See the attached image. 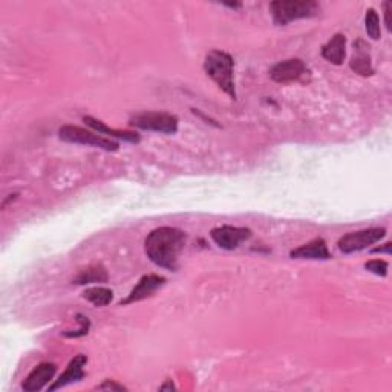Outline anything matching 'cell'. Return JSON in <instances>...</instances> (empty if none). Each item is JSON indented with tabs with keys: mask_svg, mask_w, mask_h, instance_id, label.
I'll use <instances>...</instances> for the list:
<instances>
[{
	"mask_svg": "<svg viewBox=\"0 0 392 392\" xmlns=\"http://www.w3.org/2000/svg\"><path fill=\"white\" fill-rule=\"evenodd\" d=\"M57 371V366L54 363H40L34 370L29 372V375L25 379L22 389L27 392H36L43 389L49 381L54 379V374Z\"/></svg>",
	"mask_w": 392,
	"mask_h": 392,
	"instance_id": "10",
	"label": "cell"
},
{
	"mask_svg": "<svg viewBox=\"0 0 392 392\" xmlns=\"http://www.w3.org/2000/svg\"><path fill=\"white\" fill-rule=\"evenodd\" d=\"M293 259H314V261H327L331 257L328 252V245L322 238H316L310 243L300 245L290 253Z\"/></svg>",
	"mask_w": 392,
	"mask_h": 392,
	"instance_id": "12",
	"label": "cell"
},
{
	"mask_svg": "<svg viewBox=\"0 0 392 392\" xmlns=\"http://www.w3.org/2000/svg\"><path fill=\"white\" fill-rule=\"evenodd\" d=\"M320 11V5L313 0H276L270 4L273 22L285 27L290 22L313 18Z\"/></svg>",
	"mask_w": 392,
	"mask_h": 392,
	"instance_id": "3",
	"label": "cell"
},
{
	"mask_svg": "<svg viewBox=\"0 0 392 392\" xmlns=\"http://www.w3.org/2000/svg\"><path fill=\"white\" fill-rule=\"evenodd\" d=\"M349 66L354 72L363 77H370L374 74L371 55H370V46L365 43L363 40H357L354 43V55L349 62Z\"/></svg>",
	"mask_w": 392,
	"mask_h": 392,
	"instance_id": "13",
	"label": "cell"
},
{
	"mask_svg": "<svg viewBox=\"0 0 392 392\" xmlns=\"http://www.w3.org/2000/svg\"><path fill=\"white\" fill-rule=\"evenodd\" d=\"M97 389L98 391H126V388L119 385V383H114L111 380H106L103 385H100Z\"/></svg>",
	"mask_w": 392,
	"mask_h": 392,
	"instance_id": "21",
	"label": "cell"
},
{
	"mask_svg": "<svg viewBox=\"0 0 392 392\" xmlns=\"http://www.w3.org/2000/svg\"><path fill=\"white\" fill-rule=\"evenodd\" d=\"M346 55V39L344 34H336L322 48V57L332 65H342Z\"/></svg>",
	"mask_w": 392,
	"mask_h": 392,
	"instance_id": "15",
	"label": "cell"
},
{
	"mask_svg": "<svg viewBox=\"0 0 392 392\" xmlns=\"http://www.w3.org/2000/svg\"><path fill=\"white\" fill-rule=\"evenodd\" d=\"M160 389H161V391H164V389H175V386L169 381V383H165V385H163Z\"/></svg>",
	"mask_w": 392,
	"mask_h": 392,
	"instance_id": "24",
	"label": "cell"
},
{
	"mask_svg": "<svg viewBox=\"0 0 392 392\" xmlns=\"http://www.w3.org/2000/svg\"><path fill=\"white\" fill-rule=\"evenodd\" d=\"M164 283H165V279L158 276V274H146V276L141 278L137 285L132 288L129 296L124 300H121L120 305H129V304L140 302V300L152 296L158 288H161L164 285Z\"/></svg>",
	"mask_w": 392,
	"mask_h": 392,
	"instance_id": "9",
	"label": "cell"
},
{
	"mask_svg": "<svg viewBox=\"0 0 392 392\" xmlns=\"http://www.w3.org/2000/svg\"><path fill=\"white\" fill-rule=\"evenodd\" d=\"M107 281V273L102 265H93L88 269L81 270L79 276L74 279V283L77 285H86V283H104Z\"/></svg>",
	"mask_w": 392,
	"mask_h": 392,
	"instance_id": "16",
	"label": "cell"
},
{
	"mask_svg": "<svg viewBox=\"0 0 392 392\" xmlns=\"http://www.w3.org/2000/svg\"><path fill=\"white\" fill-rule=\"evenodd\" d=\"M204 71L208 77L219 86L222 93H225L231 98H236L235 75H233V71H235V62H233L230 54L218 51V49H213V51H210L205 55Z\"/></svg>",
	"mask_w": 392,
	"mask_h": 392,
	"instance_id": "2",
	"label": "cell"
},
{
	"mask_svg": "<svg viewBox=\"0 0 392 392\" xmlns=\"http://www.w3.org/2000/svg\"><path fill=\"white\" fill-rule=\"evenodd\" d=\"M58 137L71 144H83V146H94L98 149L107 150V152H116L119 143L115 140L106 138L100 135L98 132L86 130L79 126H63L58 130Z\"/></svg>",
	"mask_w": 392,
	"mask_h": 392,
	"instance_id": "4",
	"label": "cell"
},
{
	"mask_svg": "<svg viewBox=\"0 0 392 392\" xmlns=\"http://www.w3.org/2000/svg\"><path fill=\"white\" fill-rule=\"evenodd\" d=\"M88 363V357L79 354L75 356L72 360L69 362V365L66 366L65 372L58 377V380L54 381V385L49 386V391H55L60 389L63 386H68L71 383L80 381L83 377H85V366Z\"/></svg>",
	"mask_w": 392,
	"mask_h": 392,
	"instance_id": "11",
	"label": "cell"
},
{
	"mask_svg": "<svg viewBox=\"0 0 392 392\" xmlns=\"http://www.w3.org/2000/svg\"><path fill=\"white\" fill-rule=\"evenodd\" d=\"M130 126L141 130H152L172 135L178 130V119L168 112H143L130 119Z\"/></svg>",
	"mask_w": 392,
	"mask_h": 392,
	"instance_id": "5",
	"label": "cell"
},
{
	"mask_svg": "<svg viewBox=\"0 0 392 392\" xmlns=\"http://www.w3.org/2000/svg\"><path fill=\"white\" fill-rule=\"evenodd\" d=\"M385 235H386V230L383 227H372V229L351 231L348 233V235L342 236L339 239L337 245L342 253L351 255L356 252H362V250L377 244L380 239L385 238Z\"/></svg>",
	"mask_w": 392,
	"mask_h": 392,
	"instance_id": "6",
	"label": "cell"
},
{
	"mask_svg": "<svg viewBox=\"0 0 392 392\" xmlns=\"http://www.w3.org/2000/svg\"><path fill=\"white\" fill-rule=\"evenodd\" d=\"M83 297L89 300L94 306H106L112 302L114 293L109 288L93 287V288H88L85 293H83Z\"/></svg>",
	"mask_w": 392,
	"mask_h": 392,
	"instance_id": "17",
	"label": "cell"
},
{
	"mask_svg": "<svg viewBox=\"0 0 392 392\" xmlns=\"http://www.w3.org/2000/svg\"><path fill=\"white\" fill-rule=\"evenodd\" d=\"M210 236L213 243L224 250H235L245 243L252 236V230L245 227H233V225H222L212 230Z\"/></svg>",
	"mask_w": 392,
	"mask_h": 392,
	"instance_id": "7",
	"label": "cell"
},
{
	"mask_svg": "<svg viewBox=\"0 0 392 392\" xmlns=\"http://www.w3.org/2000/svg\"><path fill=\"white\" fill-rule=\"evenodd\" d=\"M306 74V65L300 58H290V60H283L274 65L270 71V77L273 81L287 85V83L302 80Z\"/></svg>",
	"mask_w": 392,
	"mask_h": 392,
	"instance_id": "8",
	"label": "cell"
},
{
	"mask_svg": "<svg viewBox=\"0 0 392 392\" xmlns=\"http://www.w3.org/2000/svg\"><path fill=\"white\" fill-rule=\"evenodd\" d=\"M372 253H391V243L385 244V247H377V248H374L372 250Z\"/></svg>",
	"mask_w": 392,
	"mask_h": 392,
	"instance_id": "23",
	"label": "cell"
},
{
	"mask_svg": "<svg viewBox=\"0 0 392 392\" xmlns=\"http://www.w3.org/2000/svg\"><path fill=\"white\" fill-rule=\"evenodd\" d=\"M79 318L81 320V327L77 330V331H74V332H66V337H81V336H86L88 334V331H89V327H90V322L88 318H85V316H81L79 314Z\"/></svg>",
	"mask_w": 392,
	"mask_h": 392,
	"instance_id": "20",
	"label": "cell"
},
{
	"mask_svg": "<svg viewBox=\"0 0 392 392\" xmlns=\"http://www.w3.org/2000/svg\"><path fill=\"white\" fill-rule=\"evenodd\" d=\"M186 233L175 227H160L152 230L144 241V252L155 265L177 271L178 259L184 250Z\"/></svg>",
	"mask_w": 392,
	"mask_h": 392,
	"instance_id": "1",
	"label": "cell"
},
{
	"mask_svg": "<svg viewBox=\"0 0 392 392\" xmlns=\"http://www.w3.org/2000/svg\"><path fill=\"white\" fill-rule=\"evenodd\" d=\"M365 29H366V32H368V36L372 40H379L380 39V34H381V31H380V19H379V14L375 13V10H372V8H370V10L366 11V15H365Z\"/></svg>",
	"mask_w": 392,
	"mask_h": 392,
	"instance_id": "18",
	"label": "cell"
},
{
	"mask_svg": "<svg viewBox=\"0 0 392 392\" xmlns=\"http://www.w3.org/2000/svg\"><path fill=\"white\" fill-rule=\"evenodd\" d=\"M365 269L374 273V274H377V276H381V278H385L388 276V269H389V265L386 261H381V259H374V261H370V262H366L365 264Z\"/></svg>",
	"mask_w": 392,
	"mask_h": 392,
	"instance_id": "19",
	"label": "cell"
},
{
	"mask_svg": "<svg viewBox=\"0 0 392 392\" xmlns=\"http://www.w3.org/2000/svg\"><path fill=\"white\" fill-rule=\"evenodd\" d=\"M83 121L86 123V126H89L90 129H94L95 132H98L100 135H107V137H112V138H119L123 141H128V143H138L140 137L137 132H132V130H116L112 129L109 126H106L103 121H100L94 116H83Z\"/></svg>",
	"mask_w": 392,
	"mask_h": 392,
	"instance_id": "14",
	"label": "cell"
},
{
	"mask_svg": "<svg viewBox=\"0 0 392 392\" xmlns=\"http://www.w3.org/2000/svg\"><path fill=\"white\" fill-rule=\"evenodd\" d=\"M385 23L388 31H391V2H385Z\"/></svg>",
	"mask_w": 392,
	"mask_h": 392,
	"instance_id": "22",
	"label": "cell"
}]
</instances>
